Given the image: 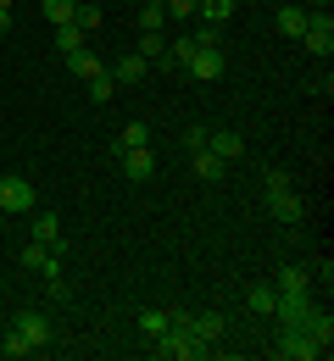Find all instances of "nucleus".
<instances>
[{"mask_svg":"<svg viewBox=\"0 0 334 361\" xmlns=\"http://www.w3.org/2000/svg\"><path fill=\"white\" fill-rule=\"evenodd\" d=\"M150 356H156V361H195V356H212V350L190 334V322H173L167 334L150 339Z\"/></svg>","mask_w":334,"mask_h":361,"instance_id":"nucleus-1","label":"nucleus"},{"mask_svg":"<svg viewBox=\"0 0 334 361\" xmlns=\"http://www.w3.org/2000/svg\"><path fill=\"white\" fill-rule=\"evenodd\" d=\"M195 50H190V78H201V84H212V78H223V45H217V34L212 28H201V34H190Z\"/></svg>","mask_w":334,"mask_h":361,"instance_id":"nucleus-2","label":"nucleus"},{"mask_svg":"<svg viewBox=\"0 0 334 361\" xmlns=\"http://www.w3.org/2000/svg\"><path fill=\"white\" fill-rule=\"evenodd\" d=\"M262 195H268V212H273L279 223H301V217H306V206H301V195L290 189V178H285V173H268Z\"/></svg>","mask_w":334,"mask_h":361,"instance_id":"nucleus-3","label":"nucleus"},{"mask_svg":"<svg viewBox=\"0 0 334 361\" xmlns=\"http://www.w3.org/2000/svg\"><path fill=\"white\" fill-rule=\"evenodd\" d=\"M273 356H285V361H318V356H329L312 334H301V328H279V345H273Z\"/></svg>","mask_w":334,"mask_h":361,"instance_id":"nucleus-4","label":"nucleus"},{"mask_svg":"<svg viewBox=\"0 0 334 361\" xmlns=\"http://www.w3.org/2000/svg\"><path fill=\"white\" fill-rule=\"evenodd\" d=\"M312 312H318V306H312V295H279V289H273V312H268V317H279L285 328H301V334H306Z\"/></svg>","mask_w":334,"mask_h":361,"instance_id":"nucleus-5","label":"nucleus"},{"mask_svg":"<svg viewBox=\"0 0 334 361\" xmlns=\"http://www.w3.org/2000/svg\"><path fill=\"white\" fill-rule=\"evenodd\" d=\"M34 200H40V195H34V183H28V178H0V212H6V217L34 212Z\"/></svg>","mask_w":334,"mask_h":361,"instance_id":"nucleus-6","label":"nucleus"},{"mask_svg":"<svg viewBox=\"0 0 334 361\" xmlns=\"http://www.w3.org/2000/svg\"><path fill=\"white\" fill-rule=\"evenodd\" d=\"M301 45L312 50V56H329V50H334V23H329V11H312V17H306Z\"/></svg>","mask_w":334,"mask_h":361,"instance_id":"nucleus-7","label":"nucleus"},{"mask_svg":"<svg viewBox=\"0 0 334 361\" xmlns=\"http://www.w3.org/2000/svg\"><path fill=\"white\" fill-rule=\"evenodd\" d=\"M11 328H17V334H23L28 345H34V350H45V345H50V334H56L45 312H17V317H11Z\"/></svg>","mask_w":334,"mask_h":361,"instance_id":"nucleus-8","label":"nucleus"},{"mask_svg":"<svg viewBox=\"0 0 334 361\" xmlns=\"http://www.w3.org/2000/svg\"><path fill=\"white\" fill-rule=\"evenodd\" d=\"M123 173H129V178H150V173H156V156H150V145H134V150H123Z\"/></svg>","mask_w":334,"mask_h":361,"instance_id":"nucleus-9","label":"nucleus"},{"mask_svg":"<svg viewBox=\"0 0 334 361\" xmlns=\"http://www.w3.org/2000/svg\"><path fill=\"white\" fill-rule=\"evenodd\" d=\"M273 289H279V295H312V272L306 267H279Z\"/></svg>","mask_w":334,"mask_h":361,"instance_id":"nucleus-10","label":"nucleus"},{"mask_svg":"<svg viewBox=\"0 0 334 361\" xmlns=\"http://www.w3.org/2000/svg\"><path fill=\"white\" fill-rule=\"evenodd\" d=\"M206 150H212L217 161H239V156H245V139L239 134H212V128H206Z\"/></svg>","mask_w":334,"mask_h":361,"instance_id":"nucleus-11","label":"nucleus"},{"mask_svg":"<svg viewBox=\"0 0 334 361\" xmlns=\"http://www.w3.org/2000/svg\"><path fill=\"white\" fill-rule=\"evenodd\" d=\"M56 256H61V250H56V245H40V239H34V245H28V250H23V267H34V272H56Z\"/></svg>","mask_w":334,"mask_h":361,"instance_id":"nucleus-12","label":"nucleus"},{"mask_svg":"<svg viewBox=\"0 0 334 361\" xmlns=\"http://www.w3.org/2000/svg\"><path fill=\"white\" fill-rule=\"evenodd\" d=\"M145 73H150V61H145L140 50H129V56H123V61L112 67V78H117V84H140Z\"/></svg>","mask_w":334,"mask_h":361,"instance_id":"nucleus-13","label":"nucleus"},{"mask_svg":"<svg viewBox=\"0 0 334 361\" xmlns=\"http://www.w3.org/2000/svg\"><path fill=\"white\" fill-rule=\"evenodd\" d=\"M56 50H61V56H78V50H90V34H84L78 23H61V28H56Z\"/></svg>","mask_w":334,"mask_h":361,"instance_id":"nucleus-14","label":"nucleus"},{"mask_svg":"<svg viewBox=\"0 0 334 361\" xmlns=\"http://www.w3.org/2000/svg\"><path fill=\"white\" fill-rule=\"evenodd\" d=\"M306 17H312L306 6H285V11H279V34H285V39H301V34H306Z\"/></svg>","mask_w":334,"mask_h":361,"instance_id":"nucleus-15","label":"nucleus"},{"mask_svg":"<svg viewBox=\"0 0 334 361\" xmlns=\"http://www.w3.org/2000/svg\"><path fill=\"white\" fill-rule=\"evenodd\" d=\"M67 73L90 84V78H95V73H106V67H100V56H95V50H78V56H67Z\"/></svg>","mask_w":334,"mask_h":361,"instance_id":"nucleus-16","label":"nucleus"},{"mask_svg":"<svg viewBox=\"0 0 334 361\" xmlns=\"http://www.w3.org/2000/svg\"><path fill=\"white\" fill-rule=\"evenodd\" d=\"M34 239L61 250V223H56V212H40V217H34Z\"/></svg>","mask_w":334,"mask_h":361,"instance_id":"nucleus-17","label":"nucleus"},{"mask_svg":"<svg viewBox=\"0 0 334 361\" xmlns=\"http://www.w3.org/2000/svg\"><path fill=\"white\" fill-rule=\"evenodd\" d=\"M190 167H195V178H223L229 161H217L212 150H190Z\"/></svg>","mask_w":334,"mask_h":361,"instance_id":"nucleus-18","label":"nucleus"},{"mask_svg":"<svg viewBox=\"0 0 334 361\" xmlns=\"http://www.w3.org/2000/svg\"><path fill=\"white\" fill-rule=\"evenodd\" d=\"M40 11H45V23H50V28H61V23H73L78 0H40Z\"/></svg>","mask_w":334,"mask_h":361,"instance_id":"nucleus-19","label":"nucleus"},{"mask_svg":"<svg viewBox=\"0 0 334 361\" xmlns=\"http://www.w3.org/2000/svg\"><path fill=\"white\" fill-rule=\"evenodd\" d=\"M195 11L206 17V28H217V23H229V17H234V0H201Z\"/></svg>","mask_w":334,"mask_h":361,"instance_id":"nucleus-20","label":"nucleus"},{"mask_svg":"<svg viewBox=\"0 0 334 361\" xmlns=\"http://www.w3.org/2000/svg\"><path fill=\"white\" fill-rule=\"evenodd\" d=\"M245 306H251V312H273V283H251V289H245Z\"/></svg>","mask_w":334,"mask_h":361,"instance_id":"nucleus-21","label":"nucleus"},{"mask_svg":"<svg viewBox=\"0 0 334 361\" xmlns=\"http://www.w3.org/2000/svg\"><path fill=\"white\" fill-rule=\"evenodd\" d=\"M173 328V312H140V334L145 339H156V334H167Z\"/></svg>","mask_w":334,"mask_h":361,"instance_id":"nucleus-22","label":"nucleus"},{"mask_svg":"<svg viewBox=\"0 0 334 361\" xmlns=\"http://www.w3.org/2000/svg\"><path fill=\"white\" fill-rule=\"evenodd\" d=\"M112 94H117V78H112V73H95V78H90V100H95V106H106Z\"/></svg>","mask_w":334,"mask_h":361,"instance_id":"nucleus-23","label":"nucleus"},{"mask_svg":"<svg viewBox=\"0 0 334 361\" xmlns=\"http://www.w3.org/2000/svg\"><path fill=\"white\" fill-rule=\"evenodd\" d=\"M167 28V11L162 6H140V34H162Z\"/></svg>","mask_w":334,"mask_h":361,"instance_id":"nucleus-24","label":"nucleus"},{"mask_svg":"<svg viewBox=\"0 0 334 361\" xmlns=\"http://www.w3.org/2000/svg\"><path fill=\"white\" fill-rule=\"evenodd\" d=\"M0 356H34V345H28L17 328H6V339H0Z\"/></svg>","mask_w":334,"mask_h":361,"instance_id":"nucleus-25","label":"nucleus"},{"mask_svg":"<svg viewBox=\"0 0 334 361\" xmlns=\"http://www.w3.org/2000/svg\"><path fill=\"white\" fill-rule=\"evenodd\" d=\"M134 145H150V128H145V123H129V128L117 134V150H134Z\"/></svg>","mask_w":334,"mask_h":361,"instance_id":"nucleus-26","label":"nucleus"},{"mask_svg":"<svg viewBox=\"0 0 334 361\" xmlns=\"http://www.w3.org/2000/svg\"><path fill=\"white\" fill-rule=\"evenodd\" d=\"M140 56L145 61H162V56H167V39H162V34H140Z\"/></svg>","mask_w":334,"mask_h":361,"instance_id":"nucleus-27","label":"nucleus"},{"mask_svg":"<svg viewBox=\"0 0 334 361\" xmlns=\"http://www.w3.org/2000/svg\"><path fill=\"white\" fill-rule=\"evenodd\" d=\"M73 23H78L84 34H95V28H100V6H78V11H73Z\"/></svg>","mask_w":334,"mask_h":361,"instance_id":"nucleus-28","label":"nucleus"},{"mask_svg":"<svg viewBox=\"0 0 334 361\" xmlns=\"http://www.w3.org/2000/svg\"><path fill=\"white\" fill-rule=\"evenodd\" d=\"M195 6H201V0H167L162 11H167V17H179V23H190V17H195Z\"/></svg>","mask_w":334,"mask_h":361,"instance_id":"nucleus-29","label":"nucleus"},{"mask_svg":"<svg viewBox=\"0 0 334 361\" xmlns=\"http://www.w3.org/2000/svg\"><path fill=\"white\" fill-rule=\"evenodd\" d=\"M184 150H206V128H190V134H184Z\"/></svg>","mask_w":334,"mask_h":361,"instance_id":"nucleus-30","label":"nucleus"},{"mask_svg":"<svg viewBox=\"0 0 334 361\" xmlns=\"http://www.w3.org/2000/svg\"><path fill=\"white\" fill-rule=\"evenodd\" d=\"M6 28H11V6H0V34H6Z\"/></svg>","mask_w":334,"mask_h":361,"instance_id":"nucleus-31","label":"nucleus"},{"mask_svg":"<svg viewBox=\"0 0 334 361\" xmlns=\"http://www.w3.org/2000/svg\"><path fill=\"white\" fill-rule=\"evenodd\" d=\"M145 6H167V0H145Z\"/></svg>","mask_w":334,"mask_h":361,"instance_id":"nucleus-32","label":"nucleus"},{"mask_svg":"<svg viewBox=\"0 0 334 361\" xmlns=\"http://www.w3.org/2000/svg\"><path fill=\"white\" fill-rule=\"evenodd\" d=\"M0 228H6V212H0Z\"/></svg>","mask_w":334,"mask_h":361,"instance_id":"nucleus-33","label":"nucleus"},{"mask_svg":"<svg viewBox=\"0 0 334 361\" xmlns=\"http://www.w3.org/2000/svg\"><path fill=\"white\" fill-rule=\"evenodd\" d=\"M0 6H11V0H0Z\"/></svg>","mask_w":334,"mask_h":361,"instance_id":"nucleus-34","label":"nucleus"}]
</instances>
